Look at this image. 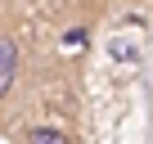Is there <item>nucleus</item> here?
I'll return each instance as SVG.
<instances>
[{
  "instance_id": "f03ea898",
  "label": "nucleus",
  "mask_w": 153,
  "mask_h": 144,
  "mask_svg": "<svg viewBox=\"0 0 153 144\" xmlns=\"http://www.w3.org/2000/svg\"><path fill=\"white\" fill-rule=\"evenodd\" d=\"M23 144H72V135L63 126H27L23 131Z\"/></svg>"
},
{
  "instance_id": "f257e3e1",
  "label": "nucleus",
  "mask_w": 153,
  "mask_h": 144,
  "mask_svg": "<svg viewBox=\"0 0 153 144\" xmlns=\"http://www.w3.org/2000/svg\"><path fill=\"white\" fill-rule=\"evenodd\" d=\"M18 72H23V41H18V32L0 27V99L14 90Z\"/></svg>"
}]
</instances>
